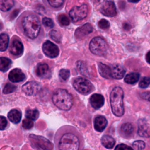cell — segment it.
I'll use <instances>...</instances> for the list:
<instances>
[{
  "mask_svg": "<svg viewBox=\"0 0 150 150\" xmlns=\"http://www.w3.org/2000/svg\"><path fill=\"white\" fill-rule=\"evenodd\" d=\"M54 143L55 150H83L84 139L75 127L64 125L55 133Z\"/></svg>",
  "mask_w": 150,
  "mask_h": 150,
  "instance_id": "cell-1",
  "label": "cell"
},
{
  "mask_svg": "<svg viewBox=\"0 0 150 150\" xmlns=\"http://www.w3.org/2000/svg\"><path fill=\"white\" fill-rule=\"evenodd\" d=\"M19 27L22 32L31 39L38 38L41 30V24L39 18L30 12H26L21 16L19 20Z\"/></svg>",
  "mask_w": 150,
  "mask_h": 150,
  "instance_id": "cell-2",
  "label": "cell"
},
{
  "mask_svg": "<svg viewBox=\"0 0 150 150\" xmlns=\"http://www.w3.org/2000/svg\"><path fill=\"white\" fill-rule=\"evenodd\" d=\"M52 101L55 106L64 111L69 110L73 104L72 96L66 90L62 88L54 91L52 96Z\"/></svg>",
  "mask_w": 150,
  "mask_h": 150,
  "instance_id": "cell-3",
  "label": "cell"
},
{
  "mask_svg": "<svg viewBox=\"0 0 150 150\" xmlns=\"http://www.w3.org/2000/svg\"><path fill=\"white\" fill-rule=\"evenodd\" d=\"M123 97V90L120 87H114L111 92L110 101L111 111L117 117H121L124 113Z\"/></svg>",
  "mask_w": 150,
  "mask_h": 150,
  "instance_id": "cell-4",
  "label": "cell"
},
{
  "mask_svg": "<svg viewBox=\"0 0 150 150\" xmlns=\"http://www.w3.org/2000/svg\"><path fill=\"white\" fill-rule=\"evenodd\" d=\"M89 48L92 53L99 56H104L108 50L106 41L101 37H95L90 41Z\"/></svg>",
  "mask_w": 150,
  "mask_h": 150,
  "instance_id": "cell-5",
  "label": "cell"
},
{
  "mask_svg": "<svg viewBox=\"0 0 150 150\" xmlns=\"http://www.w3.org/2000/svg\"><path fill=\"white\" fill-rule=\"evenodd\" d=\"M29 139L32 146L39 150H53V144L47 138L34 134H30Z\"/></svg>",
  "mask_w": 150,
  "mask_h": 150,
  "instance_id": "cell-6",
  "label": "cell"
},
{
  "mask_svg": "<svg viewBox=\"0 0 150 150\" xmlns=\"http://www.w3.org/2000/svg\"><path fill=\"white\" fill-rule=\"evenodd\" d=\"M73 86L78 92L83 94H87L94 90V86L91 83L81 77H77L73 80Z\"/></svg>",
  "mask_w": 150,
  "mask_h": 150,
  "instance_id": "cell-7",
  "label": "cell"
},
{
  "mask_svg": "<svg viewBox=\"0 0 150 150\" xmlns=\"http://www.w3.org/2000/svg\"><path fill=\"white\" fill-rule=\"evenodd\" d=\"M88 8L87 4H82L80 6H74L69 12V16L73 22H77L85 18L88 13Z\"/></svg>",
  "mask_w": 150,
  "mask_h": 150,
  "instance_id": "cell-8",
  "label": "cell"
},
{
  "mask_svg": "<svg viewBox=\"0 0 150 150\" xmlns=\"http://www.w3.org/2000/svg\"><path fill=\"white\" fill-rule=\"evenodd\" d=\"M118 133L123 138L130 139L134 135V127L129 122H123L119 127Z\"/></svg>",
  "mask_w": 150,
  "mask_h": 150,
  "instance_id": "cell-9",
  "label": "cell"
},
{
  "mask_svg": "<svg viewBox=\"0 0 150 150\" xmlns=\"http://www.w3.org/2000/svg\"><path fill=\"white\" fill-rule=\"evenodd\" d=\"M42 50L45 55L50 58L56 57L59 53L58 47L49 40H47L43 43Z\"/></svg>",
  "mask_w": 150,
  "mask_h": 150,
  "instance_id": "cell-10",
  "label": "cell"
},
{
  "mask_svg": "<svg viewBox=\"0 0 150 150\" xmlns=\"http://www.w3.org/2000/svg\"><path fill=\"white\" fill-rule=\"evenodd\" d=\"M101 13L106 16H114L117 14V9L114 2L111 1H103L100 9Z\"/></svg>",
  "mask_w": 150,
  "mask_h": 150,
  "instance_id": "cell-11",
  "label": "cell"
},
{
  "mask_svg": "<svg viewBox=\"0 0 150 150\" xmlns=\"http://www.w3.org/2000/svg\"><path fill=\"white\" fill-rule=\"evenodd\" d=\"M42 87L39 83L36 81H29L26 83L22 87V91L28 96L37 94L41 90Z\"/></svg>",
  "mask_w": 150,
  "mask_h": 150,
  "instance_id": "cell-12",
  "label": "cell"
},
{
  "mask_svg": "<svg viewBox=\"0 0 150 150\" xmlns=\"http://www.w3.org/2000/svg\"><path fill=\"white\" fill-rule=\"evenodd\" d=\"M23 50V46L21 41L13 39L9 47V52L13 56H20Z\"/></svg>",
  "mask_w": 150,
  "mask_h": 150,
  "instance_id": "cell-13",
  "label": "cell"
},
{
  "mask_svg": "<svg viewBox=\"0 0 150 150\" xmlns=\"http://www.w3.org/2000/svg\"><path fill=\"white\" fill-rule=\"evenodd\" d=\"M8 78L9 80L13 83H18L25 79V75L21 69L16 68L9 72Z\"/></svg>",
  "mask_w": 150,
  "mask_h": 150,
  "instance_id": "cell-14",
  "label": "cell"
},
{
  "mask_svg": "<svg viewBox=\"0 0 150 150\" xmlns=\"http://www.w3.org/2000/svg\"><path fill=\"white\" fill-rule=\"evenodd\" d=\"M93 30V28L91 24L87 23L85 25L78 28L75 31V36L77 39H81L90 34Z\"/></svg>",
  "mask_w": 150,
  "mask_h": 150,
  "instance_id": "cell-15",
  "label": "cell"
},
{
  "mask_svg": "<svg viewBox=\"0 0 150 150\" xmlns=\"http://www.w3.org/2000/svg\"><path fill=\"white\" fill-rule=\"evenodd\" d=\"M108 122L105 117L98 115L94 120V128L96 131L103 132L107 125Z\"/></svg>",
  "mask_w": 150,
  "mask_h": 150,
  "instance_id": "cell-16",
  "label": "cell"
},
{
  "mask_svg": "<svg viewBox=\"0 0 150 150\" xmlns=\"http://www.w3.org/2000/svg\"><path fill=\"white\" fill-rule=\"evenodd\" d=\"M90 103L94 109L98 110L104 105V98L100 94H94L90 98Z\"/></svg>",
  "mask_w": 150,
  "mask_h": 150,
  "instance_id": "cell-17",
  "label": "cell"
},
{
  "mask_svg": "<svg viewBox=\"0 0 150 150\" xmlns=\"http://www.w3.org/2000/svg\"><path fill=\"white\" fill-rule=\"evenodd\" d=\"M36 74L41 78H46L50 75V69L48 64L46 63H39L36 68Z\"/></svg>",
  "mask_w": 150,
  "mask_h": 150,
  "instance_id": "cell-18",
  "label": "cell"
},
{
  "mask_svg": "<svg viewBox=\"0 0 150 150\" xmlns=\"http://www.w3.org/2000/svg\"><path fill=\"white\" fill-rule=\"evenodd\" d=\"M125 73V70L124 68L119 64L113 65L111 67V77L113 79H121L124 76Z\"/></svg>",
  "mask_w": 150,
  "mask_h": 150,
  "instance_id": "cell-19",
  "label": "cell"
},
{
  "mask_svg": "<svg viewBox=\"0 0 150 150\" xmlns=\"http://www.w3.org/2000/svg\"><path fill=\"white\" fill-rule=\"evenodd\" d=\"M100 141L101 145L107 149H112L115 144V139L109 135H104Z\"/></svg>",
  "mask_w": 150,
  "mask_h": 150,
  "instance_id": "cell-20",
  "label": "cell"
},
{
  "mask_svg": "<svg viewBox=\"0 0 150 150\" xmlns=\"http://www.w3.org/2000/svg\"><path fill=\"white\" fill-rule=\"evenodd\" d=\"M8 118L13 124H18L22 118V113L18 109H12L8 114Z\"/></svg>",
  "mask_w": 150,
  "mask_h": 150,
  "instance_id": "cell-21",
  "label": "cell"
},
{
  "mask_svg": "<svg viewBox=\"0 0 150 150\" xmlns=\"http://www.w3.org/2000/svg\"><path fill=\"white\" fill-rule=\"evenodd\" d=\"M98 71L100 75L105 79H111V67L102 63H98Z\"/></svg>",
  "mask_w": 150,
  "mask_h": 150,
  "instance_id": "cell-22",
  "label": "cell"
},
{
  "mask_svg": "<svg viewBox=\"0 0 150 150\" xmlns=\"http://www.w3.org/2000/svg\"><path fill=\"white\" fill-rule=\"evenodd\" d=\"M149 131H150L149 128L145 124V122H144V121L139 122V124L138 125V132L141 137H149Z\"/></svg>",
  "mask_w": 150,
  "mask_h": 150,
  "instance_id": "cell-23",
  "label": "cell"
},
{
  "mask_svg": "<svg viewBox=\"0 0 150 150\" xmlns=\"http://www.w3.org/2000/svg\"><path fill=\"white\" fill-rule=\"evenodd\" d=\"M139 79V74L137 73H131L124 77V81L127 84H134L136 83Z\"/></svg>",
  "mask_w": 150,
  "mask_h": 150,
  "instance_id": "cell-24",
  "label": "cell"
},
{
  "mask_svg": "<svg viewBox=\"0 0 150 150\" xmlns=\"http://www.w3.org/2000/svg\"><path fill=\"white\" fill-rule=\"evenodd\" d=\"M9 44V36L6 33H2L0 35V50H6Z\"/></svg>",
  "mask_w": 150,
  "mask_h": 150,
  "instance_id": "cell-25",
  "label": "cell"
},
{
  "mask_svg": "<svg viewBox=\"0 0 150 150\" xmlns=\"http://www.w3.org/2000/svg\"><path fill=\"white\" fill-rule=\"evenodd\" d=\"M12 64V61L6 57H1L0 58V70L1 71H7Z\"/></svg>",
  "mask_w": 150,
  "mask_h": 150,
  "instance_id": "cell-26",
  "label": "cell"
},
{
  "mask_svg": "<svg viewBox=\"0 0 150 150\" xmlns=\"http://www.w3.org/2000/svg\"><path fill=\"white\" fill-rule=\"evenodd\" d=\"M39 115V112L37 109H27L25 112V117L26 118L32 121L36 120Z\"/></svg>",
  "mask_w": 150,
  "mask_h": 150,
  "instance_id": "cell-27",
  "label": "cell"
},
{
  "mask_svg": "<svg viewBox=\"0 0 150 150\" xmlns=\"http://www.w3.org/2000/svg\"><path fill=\"white\" fill-rule=\"evenodd\" d=\"M14 5V1L12 0L0 1V8L2 11H8L11 9Z\"/></svg>",
  "mask_w": 150,
  "mask_h": 150,
  "instance_id": "cell-28",
  "label": "cell"
},
{
  "mask_svg": "<svg viewBox=\"0 0 150 150\" xmlns=\"http://www.w3.org/2000/svg\"><path fill=\"white\" fill-rule=\"evenodd\" d=\"M132 146L134 150H142L145 147V144L143 141L137 140L132 143Z\"/></svg>",
  "mask_w": 150,
  "mask_h": 150,
  "instance_id": "cell-29",
  "label": "cell"
},
{
  "mask_svg": "<svg viewBox=\"0 0 150 150\" xmlns=\"http://www.w3.org/2000/svg\"><path fill=\"white\" fill-rule=\"evenodd\" d=\"M50 37L55 42H57L58 43H60L61 41V35L60 33L56 30H52L49 33Z\"/></svg>",
  "mask_w": 150,
  "mask_h": 150,
  "instance_id": "cell-30",
  "label": "cell"
},
{
  "mask_svg": "<svg viewBox=\"0 0 150 150\" xmlns=\"http://www.w3.org/2000/svg\"><path fill=\"white\" fill-rule=\"evenodd\" d=\"M58 21L62 26H67L70 23L69 19L64 14H60L58 16Z\"/></svg>",
  "mask_w": 150,
  "mask_h": 150,
  "instance_id": "cell-31",
  "label": "cell"
},
{
  "mask_svg": "<svg viewBox=\"0 0 150 150\" xmlns=\"http://www.w3.org/2000/svg\"><path fill=\"white\" fill-rule=\"evenodd\" d=\"M16 86L12 84L8 83L5 86V87L3 89V93L6 94H9V93L13 92L16 90Z\"/></svg>",
  "mask_w": 150,
  "mask_h": 150,
  "instance_id": "cell-32",
  "label": "cell"
},
{
  "mask_svg": "<svg viewBox=\"0 0 150 150\" xmlns=\"http://www.w3.org/2000/svg\"><path fill=\"white\" fill-rule=\"evenodd\" d=\"M59 76L64 81H66V80H67L69 79V77H70V71L67 69H61L60 71H59Z\"/></svg>",
  "mask_w": 150,
  "mask_h": 150,
  "instance_id": "cell-33",
  "label": "cell"
},
{
  "mask_svg": "<svg viewBox=\"0 0 150 150\" xmlns=\"http://www.w3.org/2000/svg\"><path fill=\"white\" fill-rule=\"evenodd\" d=\"M33 125L34 124L33 121L28 118L24 119L22 121V127L25 129H31L33 127Z\"/></svg>",
  "mask_w": 150,
  "mask_h": 150,
  "instance_id": "cell-34",
  "label": "cell"
},
{
  "mask_svg": "<svg viewBox=\"0 0 150 150\" xmlns=\"http://www.w3.org/2000/svg\"><path fill=\"white\" fill-rule=\"evenodd\" d=\"M150 84V77H145L139 82V86L142 88H145Z\"/></svg>",
  "mask_w": 150,
  "mask_h": 150,
  "instance_id": "cell-35",
  "label": "cell"
},
{
  "mask_svg": "<svg viewBox=\"0 0 150 150\" xmlns=\"http://www.w3.org/2000/svg\"><path fill=\"white\" fill-rule=\"evenodd\" d=\"M64 1L62 0H50V1H47V2L49 3V4L53 7V8H59L60 6H61L63 3H64Z\"/></svg>",
  "mask_w": 150,
  "mask_h": 150,
  "instance_id": "cell-36",
  "label": "cell"
},
{
  "mask_svg": "<svg viewBox=\"0 0 150 150\" xmlns=\"http://www.w3.org/2000/svg\"><path fill=\"white\" fill-rule=\"evenodd\" d=\"M98 25L100 28L102 29H108L110 26V23L109 22L105 19H101L98 22Z\"/></svg>",
  "mask_w": 150,
  "mask_h": 150,
  "instance_id": "cell-37",
  "label": "cell"
},
{
  "mask_svg": "<svg viewBox=\"0 0 150 150\" xmlns=\"http://www.w3.org/2000/svg\"><path fill=\"white\" fill-rule=\"evenodd\" d=\"M42 23L44 26L49 28H52L54 26V23L53 21L49 18H46V17L42 19Z\"/></svg>",
  "mask_w": 150,
  "mask_h": 150,
  "instance_id": "cell-38",
  "label": "cell"
},
{
  "mask_svg": "<svg viewBox=\"0 0 150 150\" xmlns=\"http://www.w3.org/2000/svg\"><path fill=\"white\" fill-rule=\"evenodd\" d=\"M114 150H134V149L125 144H120L116 145Z\"/></svg>",
  "mask_w": 150,
  "mask_h": 150,
  "instance_id": "cell-39",
  "label": "cell"
},
{
  "mask_svg": "<svg viewBox=\"0 0 150 150\" xmlns=\"http://www.w3.org/2000/svg\"><path fill=\"white\" fill-rule=\"evenodd\" d=\"M8 121L6 118L4 117V116H1L0 117V129L2 131L6 129L8 126Z\"/></svg>",
  "mask_w": 150,
  "mask_h": 150,
  "instance_id": "cell-40",
  "label": "cell"
},
{
  "mask_svg": "<svg viewBox=\"0 0 150 150\" xmlns=\"http://www.w3.org/2000/svg\"><path fill=\"white\" fill-rule=\"evenodd\" d=\"M141 97L149 101H150V92H144L141 94Z\"/></svg>",
  "mask_w": 150,
  "mask_h": 150,
  "instance_id": "cell-41",
  "label": "cell"
},
{
  "mask_svg": "<svg viewBox=\"0 0 150 150\" xmlns=\"http://www.w3.org/2000/svg\"><path fill=\"white\" fill-rule=\"evenodd\" d=\"M145 58H146V62H147L148 63L150 64V51L148 52V53H147L146 54Z\"/></svg>",
  "mask_w": 150,
  "mask_h": 150,
  "instance_id": "cell-42",
  "label": "cell"
},
{
  "mask_svg": "<svg viewBox=\"0 0 150 150\" xmlns=\"http://www.w3.org/2000/svg\"><path fill=\"white\" fill-rule=\"evenodd\" d=\"M124 28L125 29H130V26L128 23H125Z\"/></svg>",
  "mask_w": 150,
  "mask_h": 150,
  "instance_id": "cell-43",
  "label": "cell"
}]
</instances>
